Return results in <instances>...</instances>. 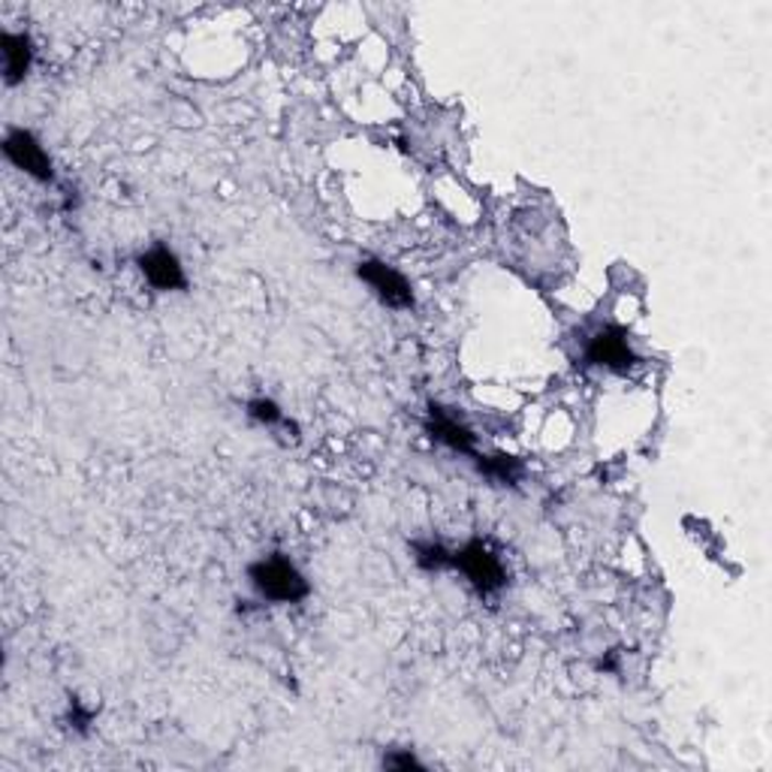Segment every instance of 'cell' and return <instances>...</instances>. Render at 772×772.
<instances>
[{
	"label": "cell",
	"mask_w": 772,
	"mask_h": 772,
	"mask_svg": "<svg viewBox=\"0 0 772 772\" xmlns=\"http://www.w3.org/2000/svg\"><path fill=\"white\" fill-rule=\"evenodd\" d=\"M139 269H142L146 281L154 290H184L187 287L182 263H178V257L166 245H154L151 251H146L139 257Z\"/></svg>",
	"instance_id": "cell-6"
},
{
	"label": "cell",
	"mask_w": 772,
	"mask_h": 772,
	"mask_svg": "<svg viewBox=\"0 0 772 772\" xmlns=\"http://www.w3.org/2000/svg\"><path fill=\"white\" fill-rule=\"evenodd\" d=\"M3 154L7 160L19 166L27 175H34L39 182H49L51 178V160L43 151V146L37 142V136L31 130H10L3 139Z\"/></svg>",
	"instance_id": "cell-4"
},
{
	"label": "cell",
	"mask_w": 772,
	"mask_h": 772,
	"mask_svg": "<svg viewBox=\"0 0 772 772\" xmlns=\"http://www.w3.org/2000/svg\"><path fill=\"white\" fill-rule=\"evenodd\" d=\"M383 767H390V770H411V767H419L417 758L414 754H390V758H383Z\"/></svg>",
	"instance_id": "cell-12"
},
{
	"label": "cell",
	"mask_w": 772,
	"mask_h": 772,
	"mask_svg": "<svg viewBox=\"0 0 772 772\" xmlns=\"http://www.w3.org/2000/svg\"><path fill=\"white\" fill-rule=\"evenodd\" d=\"M251 583L254 589L275 603H296L308 595L306 576L296 571L293 562H287L284 555H272L251 567Z\"/></svg>",
	"instance_id": "cell-1"
},
{
	"label": "cell",
	"mask_w": 772,
	"mask_h": 772,
	"mask_svg": "<svg viewBox=\"0 0 772 772\" xmlns=\"http://www.w3.org/2000/svg\"><path fill=\"white\" fill-rule=\"evenodd\" d=\"M453 567H459L480 591H498L507 579L498 555L483 540H471L468 546L453 552Z\"/></svg>",
	"instance_id": "cell-2"
},
{
	"label": "cell",
	"mask_w": 772,
	"mask_h": 772,
	"mask_svg": "<svg viewBox=\"0 0 772 772\" xmlns=\"http://www.w3.org/2000/svg\"><path fill=\"white\" fill-rule=\"evenodd\" d=\"M426 429H429V435L435 438V441H441L443 447H450V450H456V453L477 456L474 453V435H471V429L462 426L456 417H450L443 407L431 405L429 419H426Z\"/></svg>",
	"instance_id": "cell-7"
},
{
	"label": "cell",
	"mask_w": 772,
	"mask_h": 772,
	"mask_svg": "<svg viewBox=\"0 0 772 772\" xmlns=\"http://www.w3.org/2000/svg\"><path fill=\"white\" fill-rule=\"evenodd\" d=\"M586 359L591 366L610 368V371H627L634 362V350L627 344V332L619 326H607L598 335H591L589 347H586Z\"/></svg>",
	"instance_id": "cell-5"
},
{
	"label": "cell",
	"mask_w": 772,
	"mask_h": 772,
	"mask_svg": "<svg viewBox=\"0 0 772 772\" xmlns=\"http://www.w3.org/2000/svg\"><path fill=\"white\" fill-rule=\"evenodd\" d=\"M414 552H417L419 567H426V571L453 567V552H447L443 546H438V543H417V546H414Z\"/></svg>",
	"instance_id": "cell-10"
},
{
	"label": "cell",
	"mask_w": 772,
	"mask_h": 772,
	"mask_svg": "<svg viewBox=\"0 0 772 772\" xmlns=\"http://www.w3.org/2000/svg\"><path fill=\"white\" fill-rule=\"evenodd\" d=\"M247 414H251L254 419H260V423H266V426H275V423H281L284 419L278 405L269 402V399H257V402H251V405H247Z\"/></svg>",
	"instance_id": "cell-11"
},
{
	"label": "cell",
	"mask_w": 772,
	"mask_h": 772,
	"mask_svg": "<svg viewBox=\"0 0 772 772\" xmlns=\"http://www.w3.org/2000/svg\"><path fill=\"white\" fill-rule=\"evenodd\" d=\"M477 468L495 483H504V486H514L516 480L526 474V468L519 459L514 456H477Z\"/></svg>",
	"instance_id": "cell-9"
},
{
	"label": "cell",
	"mask_w": 772,
	"mask_h": 772,
	"mask_svg": "<svg viewBox=\"0 0 772 772\" xmlns=\"http://www.w3.org/2000/svg\"><path fill=\"white\" fill-rule=\"evenodd\" d=\"M359 278L378 293L380 302H387L390 308L405 311V308L414 306V290H411V284H407L405 275H399L393 266H387V263H380V260H366V263H359Z\"/></svg>",
	"instance_id": "cell-3"
},
{
	"label": "cell",
	"mask_w": 772,
	"mask_h": 772,
	"mask_svg": "<svg viewBox=\"0 0 772 772\" xmlns=\"http://www.w3.org/2000/svg\"><path fill=\"white\" fill-rule=\"evenodd\" d=\"M0 49H3V70H7V82L15 85L22 82L31 70V39L25 34H3L0 37Z\"/></svg>",
	"instance_id": "cell-8"
}]
</instances>
